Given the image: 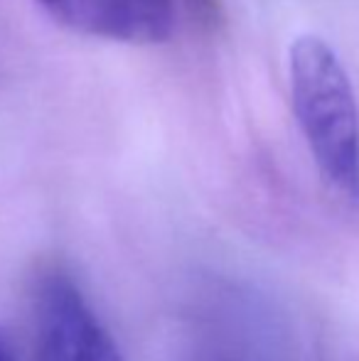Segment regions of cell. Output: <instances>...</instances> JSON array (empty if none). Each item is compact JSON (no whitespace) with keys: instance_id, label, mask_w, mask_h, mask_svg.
<instances>
[{"instance_id":"obj_1","label":"cell","mask_w":359,"mask_h":361,"mask_svg":"<svg viewBox=\"0 0 359 361\" xmlns=\"http://www.w3.org/2000/svg\"><path fill=\"white\" fill-rule=\"evenodd\" d=\"M293 114L317 172L345 204L359 209V106L337 52L300 35L288 54Z\"/></svg>"},{"instance_id":"obj_2","label":"cell","mask_w":359,"mask_h":361,"mask_svg":"<svg viewBox=\"0 0 359 361\" xmlns=\"http://www.w3.org/2000/svg\"><path fill=\"white\" fill-rule=\"evenodd\" d=\"M35 361H123L82 290L62 273L42 278L35 295Z\"/></svg>"},{"instance_id":"obj_3","label":"cell","mask_w":359,"mask_h":361,"mask_svg":"<svg viewBox=\"0 0 359 361\" xmlns=\"http://www.w3.org/2000/svg\"><path fill=\"white\" fill-rule=\"evenodd\" d=\"M59 25L123 44H160L175 32V0H37Z\"/></svg>"},{"instance_id":"obj_4","label":"cell","mask_w":359,"mask_h":361,"mask_svg":"<svg viewBox=\"0 0 359 361\" xmlns=\"http://www.w3.org/2000/svg\"><path fill=\"white\" fill-rule=\"evenodd\" d=\"M0 361H3V357H0Z\"/></svg>"}]
</instances>
